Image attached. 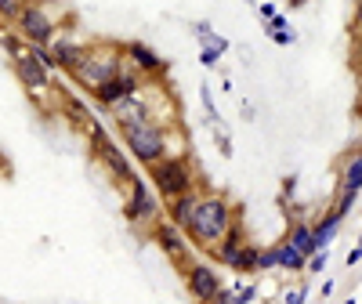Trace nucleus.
Returning a JSON list of instances; mask_svg holds the SVG:
<instances>
[{
	"label": "nucleus",
	"mask_w": 362,
	"mask_h": 304,
	"mask_svg": "<svg viewBox=\"0 0 362 304\" xmlns=\"http://www.w3.org/2000/svg\"><path fill=\"white\" fill-rule=\"evenodd\" d=\"M232 225H235V206L228 203V196H221V192H199V199H196L192 214H189V221H185L181 232H185V239L192 242V247L210 254L225 239V232Z\"/></svg>",
	"instance_id": "nucleus-1"
},
{
	"label": "nucleus",
	"mask_w": 362,
	"mask_h": 304,
	"mask_svg": "<svg viewBox=\"0 0 362 304\" xmlns=\"http://www.w3.org/2000/svg\"><path fill=\"white\" fill-rule=\"evenodd\" d=\"M119 138H124V148L131 152V160H138L145 170L174 156L170 152V134H167V124L163 119H138V124H119L116 127Z\"/></svg>",
	"instance_id": "nucleus-2"
},
{
	"label": "nucleus",
	"mask_w": 362,
	"mask_h": 304,
	"mask_svg": "<svg viewBox=\"0 0 362 304\" xmlns=\"http://www.w3.org/2000/svg\"><path fill=\"white\" fill-rule=\"evenodd\" d=\"M148 181H153V189L163 199H174L181 192H192L196 189V170H192L185 152H174V156H167V160L148 167Z\"/></svg>",
	"instance_id": "nucleus-3"
},
{
	"label": "nucleus",
	"mask_w": 362,
	"mask_h": 304,
	"mask_svg": "<svg viewBox=\"0 0 362 304\" xmlns=\"http://www.w3.org/2000/svg\"><path fill=\"white\" fill-rule=\"evenodd\" d=\"M124 66H127V62H124V51L102 44V47H90V51H87V58L73 69V80H76L80 87H87V90H95V87H102L105 80H112Z\"/></svg>",
	"instance_id": "nucleus-4"
},
{
	"label": "nucleus",
	"mask_w": 362,
	"mask_h": 304,
	"mask_svg": "<svg viewBox=\"0 0 362 304\" xmlns=\"http://www.w3.org/2000/svg\"><path fill=\"white\" fill-rule=\"evenodd\" d=\"M124 218H127L131 225H148V228H153V225L163 218V210H160V203H156L153 189H148V185H145V177H138V174L127 181Z\"/></svg>",
	"instance_id": "nucleus-5"
},
{
	"label": "nucleus",
	"mask_w": 362,
	"mask_h": 304,
	"mask_svg": "<svg viewBox=\"0 0 362 304\" xmlns=\"http://www.w3.org/2000/svg\"><path fill=\"white\" fill-rule=\"evenodd\" d=\"M15 33L25 40V44H44V47H51L54 44V18L47 15V8L44 4H22V11H18V18H15Z\"/></svg>",
	"instance_id": "nucleus-6"
},
{
	"label": "nucleus",
	"mask_w": 362,
	"mask_h": 304,
	"mask_svg": "<svg viewBox=\"0 0 362 304\" xmlns=\"http://www.w3.org/2000/svg\"><path fill=\"white\" fill-rule=\"evenodd\" d=\"M148 80L141 76V73H134L131 66H124V69H119L112 80H105L102 87H95V90H90V95H95V102L98 105H105V109H112L116 102H124V98H131V95H138V90L145 87Z\"/></svg>",
	"instance_id": "nucleus-7"
},
{
	"label": "nucleus",
	"mask_w": 362,
	"mask_h": 304,
	"mask_svg": "<svg viewBox=\"0 0 362 304\" xmlns=\"http://www.w3.org/2000/svg\"><path fill=\"white\" fill-rule=\"evenodd\" d=\"M185 290L196 297V300H203V304H210L225 286H221V276H218V268L214 264H203V261H189L185 268Z\"/></svg>",
	"instance_id": "nucleus-8"
},
{
	"label": "nucleus",
	"mask_w": 362,
	"mask_h": 304,
	"mask_svg": "<svg viewBox=\"0 0 362 304\" xmlns=\"http://www.w3.org/2000/svg\"><path fill=\"white\" fill-rule=\"evenodd\" d=\"M119 51H124V62H127L134 73H141L145 80H163V76L170 73V66L163 62L153 47H145L141 40H131V44H124Z\"/></svg>",
	"instance_id": "nucleus-9"
},
{
	"label": "nucleus",
	"mask_w": 362,
	"mask_h": 304,
	"mask_svg": "<svg viewBox=\"0 0 362 304\" xmlns=\"http://www.w3.org/2000/svg\"><path fill=\"white\" fill-rule=\"evenodd\" d=\"M153 239L163 247V254H167L170 261H177L181 268L189 264V247H192V242L185 239V232H181L177 225H170L167 218H160V221L153 225Z\"/></svg>",
	"instance_id": "nucleus-10"
},
{
	"label": "nucleus",
	"mask_w": 362,
	"mask_h": 304,
	"mask_svg": "<svg viewBox=\"0 0 362 304\" xmlns=\"http://www.w3.org/2000/svg\"><path fill=\"white\" fill-rule=\"evenodd\" d=\"M25 47H29V44H25ZM11 66H15V76L22 80L25 90H37V95H40V90H51V69H44L29 51L18 54V58H11Z\"/></svg>",
	"instance_id": "nucleus-11"
},
{
	"label": "nucleus",
	"mask_w": 362,
	"mask_h": 304,
	"mask_svg": "<svg viewBox=\"0 0 362 304\" xmlns=\"http://www.w3.org/2000/svg\"><path fill=\"white\" fill-rule=\"evenodd\" d=\"M358 189H362V148L355 152V156L348 160V167H344V189H341V203H337V214H341V218L351 210Z\"/></svg>",
	"instance_id": "nucleus-12"
},
{
	"label": "nucleus",
	"mask_w": 362,
	"mask_h": 304,
	"mask_svg": "<svg viewBox=\"0 0 362 304\" xmlns=\"http://www.w3.org/2000/svg\"><path fill=\"white\" fill-rule=\"evenodd\" d=\"M243 247H247V228H243V225H239V221H235V225H232V228L225 232V239L218 242V247H214V250H210V257H214L218 264H228V268H232V261H235V254H239V250H243Z\"/></svg>",
	"instance_id": "nucleus-13"
},
{
	"label": "nucleus",
	"mask_w": 362,
	"mask_h": 304,
	"mask_svg": "<svg viewBox=\"0 0 362 304\" xmlns=\"http://www.w3.org/2000/svg\"><path fill=\"white\" fill-rule=\"evenodd\" d=\"M87 44H76V40H54L51 44V54H54V66L58 69H66V73H73L83 58H87Z\"/></svg>",
	"instance_id": "nucleus-14"
},
{
	"label": "nucleus",
	"mask_w": 362,
	"mask_h": 304,
	"mask_svg": "<svg viewBox=\"0 0 362 304\" xmlns=\"http://www.w3.org/2000/svg\"><path fill=\"white\" fill-rule=\"evenodd\" d=\"M196 199H199V192H196V189H192V192H181V196H174V199H167L163 218H167L170 225H177V228H185V221H189V214H192Z\"/></svg>",
	"instance_id": "nucleus-15"
},
{
	"label": "nucleus",
	"mask_w": 362,
	"mask_h": 304,
	"mask_svg": "<svg viewBox=\"0 0 362 304\" xmlns=\"http://www.w3.org/2000/svg\"><path fill=\"white\" fill-rule=\"evenodd\" d=\"M341 214H337V210H334V214H326L319 225H312V235H315V250H326L329 247V239H334V232L341 228Z\"/></svg>",
	"instance_id": "nucleus-16"
},
{
	"label": "nucleus",
	"mask_w": 362,
	"mask_h": 304,
	"mask_svg": "<svg viewBox=\"0 0 362 304\" xmlns=\"http://www.w3.org/2000/svg\"><path fill=\"white\" fill-rule=\"evenodd\" d=\"M290 247H297L305 257L315 254V235H312V225H293L290 228Z\"/></svg>",
	"instance_id": "nucleus-17"
},
{
	"label": "nucleus",
	"mask_w": 362,
	"mask_h": 304,
	"mask_svg": "<svg viewBox=\"0 0 362 304\" xmlns=\"http://www.w3.org/2000/svg\"><path fill=\"white\" fill-rule=\"evenodd\" d=\"M257 257H261V250L247 242V247L235 254V261H232V271H257Z\"/></svg>",
	"instance_id": "nucleus-18"
},
{
	"label": "nucleus",
	"mask_w": 362,
	"mask_h": 304,
	"mask_svg": "<svg viewBox=\"0 0 362 304\" xmlns=\"http://www.w3.org/2000/svg\"><path fill=\"white\" fill-rule=\"evenodd\" d=\"M305 254H300L297 247H290V242H283V247H279V268H290V271H300V268H305Z\"/></svg>",
	"instance_id": "nucleus-19"
},
{
	"label": "nucleus",
	"mask_w": 362,
	"mask_h": 304,
	"mask_svg": "<svg viewBox=\"0 0 362 304\" xmlns=\"http://www.w3.org/2000/svg\"><path fill=\"white\" fill-rule=\"evenodd\" d=\"M0 44H4V51H8L11 58L25 54V40H22L18 33H4V29H0Z\"/></svg>",
	"instance_id": "nucleus-20"
},
{
	"label": "nucleus",
	"mask_w": 362,
	"mask_h": 304,
	"mask_svg": "<svg viewBox=\"0 0 362 304\" xmlns=\"http://www.w3.org/2000/svg\"><path fill=\"white\" fill-rule=\"evenodd\" d=\"M25 0H0V22H15Z\"/></svg>",
	"instance_id": "nucleus-21"
},
{
	"label": "nucleus",
	"mask_w": 362,
	"mask_h": 304,
	"mask_svg": "<svg viewBox=\"0 0 362 304\" xmlns=\"http://www.w3.org/2000/svg\"><path fill=\"white\" fill-rule=\"evenodd\" d=\"M261 268H279V247L261 250V257H257V271H261Z\"/></svg>",
	"instance_id": "nucleus-22"
},
{
	"label": "nucleus",
	"mask_w": 362,
	"mask_h": 304,
	"mask_svg": "<svg viewBox=\"0 0 362 304\" xmlns=\"http://www.w3.org/2000/svg\"><path fill=\"white\" fill-rule=\"evenodd\" d=\"M221 54H225V51H218V47H203V51H199V62H203V69H214Z\"/></svg>",
	"instance_id": "nucleus-23"
},
{
	"label": "nucleus",
	"mask_w": 362,
	"mask_h": 304,
	"mask_svg": "<svg viewBox=\"0 0 362 304\" xmlns=\"http://www.w3.org/2000/svg\"><path fill=\"white\" fill-rule=\"evenodd\" d=\"M192 29H196V40H199V44H210V40H214V29H210V22H196Z\"/></svg>",
	"instance_id": "nucleus-24"
},
{
	"label": "nucleus",
	"mask_w": 362,
	"mask_h": 304,
	"mask_svg": "<svg viewBox=\"0 0 362 304\" xmlns=\"http://www.w3.org/2000/svg\"><path fill=\"white\" fill-rule=\"evenodd\" d=\"M305 268H312V271H322V268H326V250H319V254H315V257H312Z\"/></svg>",
	"instance_id": "nucleus-25"
},
{
	"label": "nucleus",
	"mask_w": 362,
	"mask_h": 304,
	"mask_svg": "<svg viewBox=\"0 0 362 304\" xmlns=\"http://www.w3.org/2000/svg\"><path fill=\"white\" fill-rule=\"evenodd\" d=\"M286 304H305V290H293V293L286 297Z\"/></svg>",
	"instance_id": "nucleus-26"
},
{
	"label": "nucleus",
	"mask_w": 362,
	"mask_h": 304,
	"mask_svg": "<svg viewBox=\"0 0 362 304\" xmlns=\"http://www.w3.org/2000/svg\"><path fill=\"white\" fill-rule=\"evenodd\" d=\"M218 145H221V152H225V156H228V152H232V141H228L225 134H218Z\"/></svg>",
	"instance_id": "nucleus-27"
},
{
	"label": "nucleus",
	"mask_w": 362,
	"mask_h": 304,
	"mask_svg": "<svg viewBox=\"0 0 362 304\" xmlns=\"http://www.w3.org/2000/svg\"><path fill=\"white\" fill-rule=\"evenodd\" d=\"M355 29H362V0L355 4Z\"/></svg>",
	"instance_id": "nucleus-28"
}]
</instances>
